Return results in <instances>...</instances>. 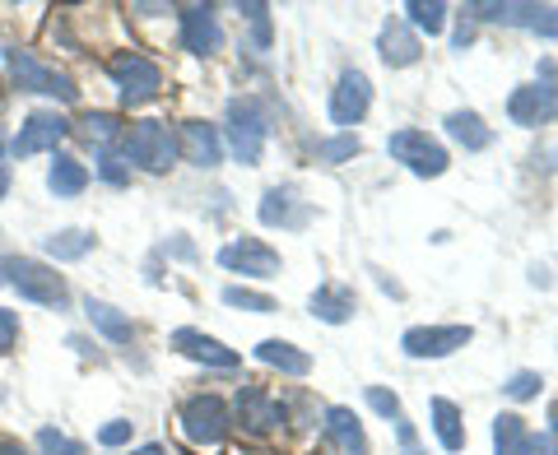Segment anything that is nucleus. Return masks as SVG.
<instances>
[{
	"label": "nucleus",
	"mask_w": 558,
	"mask_h": 455,
	"mask_svg": "<svg viewBox=\"0 0 558 455\" xmlns=\"http://www.w3.org/2000/svg\"><path fill=\"white\" fill-rule=\"evenodd\" d=\"M535 432L526 428L521 414H498L494 418V455H531Z\"/></svg>",
	"instance_id": "obj_23"
},
{
	"label": "nucleus",
	"mask_w": 558,
	"mask_h": 455,
	"mask_svg": "<svg viewBox=\"0 0 558 455\" xmlns=\"http://www.w3.org/2000/svg\"><path fill=\"white\" fill-rule=\"evenodd\" d=\"M242 20L252 24L256 51H266V47H270V5H260V0H252V5H242Z\"/></svg>",
	"instance_id": "obj_33"
},
{
	"label": "nucleus",
	"mask_w": 558,
	"mask_h": 455,
	"mask_svg": "<svg viewBox=\"0 0 558 455\" xmlns=\"http://www.w3.org/2000/svg\"><path fill=\"white\" fill-rule=\"evenodd\" d=\"M0 284H5V274H0Z\"/></svg>",
	"instance_id": "obj_47"
},
{
	"label": "nucleus",
	"mask_w": 558,
	"mask_h": 455,
	"mask_svg": "<svg viewBox=\"0 0 558 455\" xmlns=\"http://www.w3.org/2000/svg\"><path fill=\"white\" fill-rule=\"evenodd\" d=\"M549 442L558 446V399H554V405H549Z\"/></svg>",
	"instance_id": "obj_44"
},
{
	"label": "nucleus",
	"mask_w": 558,
	"mask_h": 455,
	"mask_svg": "<svg viewBox=\"0 0 558 455\" xmlns=\"http://www.w3.org/2000/svg\"><path fill=\"white\" fill-rule=\"evenodd\" d=\"M470 340H475L470 325H414V330H405L400 348H405L410 358H447V354H457V348H465Z\"/></svg>",
	"instance_id": "obj_11"
},
{
	"label": "nucleus",
	"mask_w": 558,
	"mask_h": 455,
	"mask_svg": "<svg viewBox=\"0 0 558 455\" xmlns=\"http://www.w3.org/2000/svg\"><path fill=\"white\" fill-rule=\"evenodd\" d=\"M172 348L186 354V358H196V362H205V367H219V372H233L238 367L233 348H223L219 340H209V335H201V330H191V325L172 330Z\"/></svg>",
	"instance_id": "obj_17"
},
{
	"label": "nucleus",
	"mask_w": 558,
	"mask_h": 455,
	"mask_svg": "<svg viewBox=\"0 0 558 455\" xmlns=\"http://www.w3.org/2000/svg\"><path fill=\"white\" fill-rule=\"evenodd\" d=\"M38 451H43V455H84V446L70 442V436L57 432V428H43V432H38Z\"/></svg>",
	"instance_id": "obj_35"
},
{
	"label": "nucleus",
	"mask_w": 558,
	"mask_h": 455,
	"mask_svg": "<svg viewBox=\"0 0 558 455\" xmlns=\"http://www.w3.org/2000/svg\"><path fill=\"white\" fill-rule=\"evenodd\" d=\"M168 251H172V256H182V260H191V256H196V247H191L186 237H172V242H168Z\"/></svg>",
	"instance_id": "obj_42"
},
{
	"label": "nucleus",
	"mask_w": 558,
	"mask_h": 455,
	"mask_svg": "<svg viewBox=\"0 0 558 455\" xmlns=\"http://www.w3.org/2000/svg\"><path fill=\"white\" fill-rule=\"evenodd\" d=\"M312 317H322L326 325H344L349 317H354V288L322 284L317 293H312Z\"/></svg>",
	"instance_id": "obj_24"
},
{
	"label": "nucleus",
	"mask_w": 558,
	"mask_h": 455,
	"mask_svg": "<svg viewBox=\"0 0 558 455\" xmlns=\"http://www.w3.org/2000/svg\"><path fill=\"white\" fill-rule=\"evenodd\" d=\"M326 442L336 446L340 455H368V432L349 409H326Z\"/></svg>",
	"instance_id": "obj_19"
},
{
	"label": "nucleus",
	"mask_w": 558,
	"mask_h": 455,
	"mask_svg": "<svg viewBox=\"0 0 558 455\" xmlns=\"http://www.w3.org/2000/svg\"><path fill=\"white\" fill-rule=\"evenodd\" d=\"M131 432H135V423H126V418H112V423L98 428V446H126Z\"/></svg>",
	"instance_id": "obj_37"
},
{
	"label": "nucleus",
	"mask_w": 558,
	"mask_h": 455,
	"mask_svg": "<svg viewBox=\"0 0 558 455\" xmlns=\"http://www.w3.org/2000/svg\"><path fill=\"white\" fill-rule=\"evenodd\" d=\"M14 344H20V311L0 307V358H5Z\"/></svg>",
	"instance_id": "obj_38"
},
{
	"label": "nucleus",
	"mask_w": 558,
	"mask_h": 455,
	"mask_svg": "<svg viewBox=\"0 0 558 455\" xmlns=\"http://www.w3.org/2000/svg\"><path fill=\"white\" fill-rule=\"evenodd\" d=\"M465 14L470 24H512L539 33V38H558V5H512V0L508 5H484V0H475V5H465Z\"/></svg>",
	"instance_id": "obj_8"
},
{
	"label": "nucleus",
	"mask_w": 558,
	"mask_h": 455,
	"mask_svg": "<svg viewBox=\"0 0 558 455\" xmlns=\"http://www.w3.org/2000/svg\"><path fill=\"white\" fill-rule=\"evenodd\" d=\"M256 214H260V223H266V228H307L312 205L299 200V190H293V186H270Z\"/></svg>",
	"instance_id": "obj_16"
},
{
	"label": "nucleus",
	"mask_w": 558,
	"mask_h": 455,
	"mask_svg": "<svg viewBox=\"0 0 558 455\" xmlns=\"http://www.w3.org/2000/svg\"><path fill=\"white\" fill-rule=\"evenodd\" d=\"M377 51H381V61H387V65L405 70V65H414V61H418V51H424V47H418V38H414V33H410L405 24H400V20H391L387 28H381Z\"/></svg>",
	"instance_id": "obj_20"
},
{
	"label": "nucleus",
	"mask_w": 558,
	"mask_h": 455,
	"mask_svg": "<svg viewBox=\"0 0 558 455\" xmlns=\"http://www.w3.org/2000/svg\"><path fill=\"white\" fill-rule=\"evenodd\" d=\"M84 139L98 145V153L112 149L117 139H121V116L117 112H89V116H84Z\"/></svg>",
	"instance_id": "obj_29"
},
{
	"label": "nucleus",
	"mask_w": 558,
	"mask_h": 455,
	"mask_svg": "<svg viewBox=\"0 0 558 455\" xmlns=\"http://www.w3.org/2000/svg\"><path fill=\"white\" fill-rule=\"evenodd\" d=\"M47 186L57 200H75L84 186H89V168H84L80 159H70V153H57L47 168Z\"/></svg>",
	"instance_id": "obj_22"
},
{
	"label": "nucleus",
	"mask_w": 558,
	"mask_h": 455,
	"mask_svg": "<svg viewBox=\"0 0 558 455\" xmlns=\"http://www.w3.org/2000/svg\"><path fill=\"white\" fill-rule=\"evenodd\" d=\"M121 159L145 168V172H168L182 159V149H178V135H172L163 121H135L131 135L121 139Z\"/></svg>",
	"instance_id": "obj_2"
},
{
	"label": "nucleus",
	"mask_w": 558,
	"mask_h": 455,
	"mask_svg": "<svg viewBox=\"0 0 558 455\" xmlns=\"http://www.w3.org/2000/svg\"><path fill=\"white\" fill-rule=\"evenodd\" d=\"M10 190V168H5V135H0V196Z\"/></svg>",
	"instance_id": "obj_43"
},
{
	"label": "nucleus",
	"mask_w": 558,
	"mask_h": 455,
	"mask_svg": "<svg viewBox=\"0 0 558 455\" xmlns=\"http://www.w3.org/2000/svg\"><path fill=\"white\" fill-rule=\"evenodd\" d=\"M396 436H400V455H424V446H418V436H414V423L405 414L396 418Z\"/></svg>",
	"instance_id": "obj_40"
},
{
	"label": "nucleus",
	"mask_w": 558,
	"mask_h": 455,
	"mask_svg": "<svg viewBox=\"0 0 558 455\" xmlns=\"http://www.w3.org/2000/svg\"><path fill=\"white\" fill-rule=\"evenodd\" d=\"M470 42H475V24H470V20H465V24L457 28V38H451V47H457V51H465Z\"/></svg>",
	"instance_id": "obj_41"
},
{
	"label": "nucleus",
	"mask_w": 558,
	"mask_h": 455,
	"mask_svg": "<svg viewBox=\"0 0 558 455\" xmlns=\"http://www.w3.org/2000/svg\"><path fill=\"white\" fill-rule=\"evenodd\" d=\"M359 135H336V139H322L317 145V159L322 163H349V159H359Z\"/></svg>",
	"instance_id": "obj_32"
},
{
	"label": "nucleus",
	"mask_w": 558,
	"mask_h": 455,
	"mask_svg": "<svg viewBox=\"0 0 558 455\" xmlns=\"http://www.w3.org/2000/svg\"><path fill=\"white\" fill-rule=\"evenodd\" d=\"M178 24H182V47L191 57H215L223 47V28H219V14L209 5H182L178 10Z\"/></svg>",
	"instance_id": "obj_14"
},
{
	"label": "nucleus",
	"mask_w": 558,
	"mask_h": 455,
	"mask_svg": "<svg viewBox=\"0 0 558 455\" xmlns=\"http://www.w3.org/2000/svg\"><path fill=\"white\" fill-rule=\"evenodd\" d=\"M0 455H28L20 442H0Z\"/></svg>",
	"instance_id": "obj_45"
},
{
	"label": "nucleus",
	"mask_w": 558,
	"mask_h": 455,
	"mask_svg": "<svg viewBox=\"0 0 558 455\" xmlns=\"http://www.w3.org/2000/svg\"><path fill=\"white\" fill-rule=\"evenodd\" d=\"M266 139H270V116L256 98H233L229 102V149L238 163H260L266 153Z\"/></svg>",
	"instance_id": "obj_4"
},
{
	"label": "nucleus",
	"mask_w": 558,
	"mask_h": 455,
	"mask_svg": "<svg viewBox=\"0 0 558 455\" xmlns=\"http://www.w3.org/2000/svg\"><path fill=\"white\" fill-rule=\"evenodd\" d=\"M108 75L121 89V102H126V108H145V102H154L163 94V70L149 57H140V51H117L108 61Z\"/></svg>",
	"instance_id": "obj_5"
},
{
	"label": "nucleus",
	"mask_w": 558,
	"mask_h": 455,
	"mask_svg": "<svg viewBox=\"0 0 558 455\" xmlns=\"http://www.w3.org/2000/svg\"><path fill=\"white\" fill-rule=\"evenodd\" d=\"M178 423H182V436L191 446H223V436H229L233 428V418H229V405H223L219 395H191L182 414H178Z\"/></svg>",
	"instance_id": "obj_6"
},
{
	"label": "nucleus",
	"mask_w": 558,
	"mask_h": 455,
	"mask_svg": "<svg viewBox=\"0 0 558 455\" xmlns=\"http://www.w3.org/2000/svg\"><path fill=\"white\" fill-rule=\"evenodd\" d=\"M433 432H438L442 451H465V428H461V409L451 399H433Z\"/></svg>",
	"instance_id": "obj_28"
},
{
	"label": "nucleus",
	"mask_w": 558,
	"mask_h": 455,
	"mask_svg": "<svg viewBox=\"0 0 558 455\" xmlns=\"http://www.w3.org/2000/svg\"><path fill=\"white\" fill-rule=\"evenodd\" d=\"M178 149H182V159H186V163L215 168V163H219V153H223V139H219V131L209 126V121H186L182 135H178Z\"/></svg>",
	"instance_id": "obj_18"
},
{
	"label": "nucleus",
	"mask_w": 558,
	"mask_h": 455,
	"mask_svg": "<svg viewBox=\"0 0 558 455\" xmlns=\"http://www.w3.org/2000/svg\"><path fill=\"white\" fill-rule=\"evenodd\" d=\"M43 251L51 260H80L94 251V233H84V228H61V233L43 237Z\"/></svg>",
	"instance_id": "obj_27"
},
{
	"label": "nucleus",
	"mask_w": 558,
	"mask_h": 455,
	"mask_svg": "<svg viewBox=\"0 0 558 455\" xmlns=\"http://www.w3.org/2000/svg\"><path fill=\"white\" fill-rule=\"evenodd\" d=\"M223 303L242 307V311H256V317H270V311H275V297L270 293H252V288H242V284L223 288Z\"/></svg>",
	"instance_id": "obj_31"
},
{
	"label": "nucleus",
	"mask_w": 558,
	"mask_h": 455,
	"mask_svg": "<svg viewBox=\"0 0 558 455\" xmlns=\"http://www.w3.org/2000/svg\"><path fill=\"white\" fill-rule=\"evenodd\" d=\"M84 311H89V325L98 330V335H108L112 344H131V340H135L131 317H121L117 307H108V303H98V297H89V303H84Z\"/></svg>",
	"instance_id": "obj_26"
},
{
	"label": "nucleus",
	"mask_w": 558,
	"mask_h": 455,
	"mask_svg": "<svg viewBox=\"0 0 558 455\" xmlns=\"http://www.w3.org/2000/svg\"><path fill=\"white\" fill-rule=\"evenodd\" d=\"M0 274H5V284L28 297V303H38V307H57L65 311L70 307V288H65V279L43 266V260H33V256H10V260H0Z\"/></svg>",
	"instance_id": "obj_1"
},
{
	"label": "nucleus",
	"mask_w": 558,
	"mask_h": 455,
	"mask_svg": "<svg viewBox=\"0 0 558 455\" xmlns=\"http://www.w3.org/2000/svg\"><path fill=\"white\" fill-rule=\"evenodd\" d=\"M98 177L108 182V186H126V182H131V163L121 159V153L102 149V153H98Z\"/></svg>",
	"instance_id": "obj_34"
},
{
	"label": "nucleus",
	"mask_w": 558,
	"mask_h": 455,
	"mask_svg": "<svg viewBox=\"0 0 558 455\" xmlns=\"http://www.w3.org/2000/svg\"><path fill=\"white\" fill-rule=\"evenodd\" d=\"M65 131H70V121L61 112H33L24 126H20V135L10 139V153H14V159H28V153L57 149L61 139H65Z\"/></svg>",
	"instance_id": "obj_15"
},
{
	"label": "nucleus",
	"mask_w": 558,
	"mask_h": 455,
	"mask_svg": "<svg viewBox=\"0 0 558 455\" xmlns=\"http://www.w3.org/2000/svg\"><path fill=\"white\" fill-rule=\"evenodd\" d=\"M405 14H410V24H414L418 33H428V38L447 28V5H442V0H410Z\"/></svg>",
	"instance_id": "obj_30"
},
{
	"label": "nucleus",
	"mask_w": 558,
	"mask_h": 455,
	"mask_svg": "<svg viewBox=\"0 0 558 455\" xmlns=\"http://www.w3.org/2000/svg\"><path fill=\"white\" fill-rule=\"evenodd\" d=\"M539 75L545 79H535V84H521V89L508 98V116H512V126H549V121L558 116V65L554 61H539Z\"/></svg>",
	"instance_id": "obj_3"
},
{
	"label": "nucleus",
	"mask_w": 558,
	"mask_h": 455,
	"mask_svg": "<svg viewBox=\"0 0 558 455\" xmlns=\"http://www.w3.org/2000/svg\"><path fill=\"white\" fill-rule=\"evenodd\" d=\"M256 358L275 367V372H284V377H307L312 372V354H303L299 344H289V340H266V344H256Z\"/></svg>",
	"instance_id": "obj_21"
},
{
	"label": "nucleus",
	"mask_w": 558,
	"mask_h": 455,
	"mask_svg": "<svg viewBox=\"0 0 558 455\" xmlns=\"http://www.w3.org/2000/svg\"><path fill=\"white\" fill-rule=\"evenodd\" d=\"M363 395H368V405L381 414V418H391V423H396V418H400V399L391 395V391H381V386H368V391H363Z\"/></svg>",
	"instance_id": "obj_39"
},
{
	"label": "nucleus",
	"mask_w": 558,
	"mask_h": 455,
	"mask_svg": "<svg viewBox=\"0 0 558 455\" xmlns=\"http://www.w3.org/2000/svg\"><path fill=\"white\" fill-rule=\"evenodd\" d=\"M233 409H238V423L247 428V432H256V436L275 432V428L289 418V414H284V399H275L266 386H256V381H247V386H238Z\"/></svg>",
	"instance_id": "obj_10"
},
{
	"label": "nucleus",
	"mask_w": 558,
	"mask_h": 455,
	"mask_svg": "<svg viewBox=\"0 0 558 455\" xmlns=\"http://www.w3.org/2000/svg\"><path fill=\"white\" fill-rule=\"evenodd\" d=\"M387 153L396 163H405L414 177H442V172H447V149L428 131H410V126L396 131L387 139Z\"/></svg>",
	"instance_id": "obj_9"
},
{
	"label": "nucleus",
	"mask_w": 558,
	"mask_h": 455,
	"mask_svg": "<svg viewBox=\"0 0 558 455\" xmlns=\"http://www.w3.org/2000/svg\"><path fill=\"white\" fill-rule=\"evenodd\" d=\"M447 135L457 139L461 149H470V153H480V149L494 145V131H488L484 121H480V112H470V108L447 112Z\"/></svg>",
	"instance_id": "obj_25"
},
{
	"label": "nucleus",
	"mask_w": 558,
	"mask_h": 455,
	"mask_svg": "<svg viewBox=\"0 0 558 455\" xmlns=\"http://www.w3.org/2000/svg\"><path fill=\"white\" fill-rule=\"evenodd\" d=\"M10 79H14V89H24V94H47V98H61V102L80 98L75 79L61 75V70H51L43 57H33V51H10Z\"/></svg>",
	"instance_id": "obj_7"
},
{
	"label": "nucleus",
	"mask_w": 558,
	"mask_h": 455,
	"mask_svg": "<svg viewBox=\"0 0 558 455\" xmlns=\"http://www.w3.org/2000/svg\"><path fill=\"white\" fill-rule=\"evenodd\" d=\"M368 108H373L368 75H363V70H344L340 84H336V94H330V121H336L340 131H349V126H359V121L368 116Z\"/></svg>",
	"instance_id": "obj_13"
},
{
	"label": "nucleus",
	"mask_w": 558,
	"mask_h": 455,
	"mask_svg": "<svg viewBox=\"0 0 558 455\" xmlns=\"http://www.w3.org/2000/svg\"><path fill=\"white\" fill-rule=\"evenodd\" d=\"M219 266L247 279H275L279 274V251L266 247L260 237H238L229 247H219Z\"/></svg>",
	"instance_id": "obj_12"
},
{
	"label": "nucleus",
	"mask_w": 558,
	"mask_h": 455,
	"mask_svg": "<svg viewBox=\"0 0 558 455\" xmlns=\"http://www.w3.org/2000/svg\"><path fill=\"white\" fill-rule=\"evenodd\" d=\"M135 455H168V451H163V446H140Z\"/></svg>",
	"instance_id": "obj_46"
},
{
	"label": "nucleus",
	"mask_w": 558,
	"mask_h": 455,
	"mask_svg": "<svg viewBox=\"0 0 558 455\" xmlns=\"http://www.w3.org/2000/svg\"><path fill=\"white\" fill-rule=\"evenodd\" d=\"M539 386H545V381H539V372H512L502 391H508L512 399H531V395H539Z\"/></svg>",
	"instance_id": "obj_36"
}]
</instances>
